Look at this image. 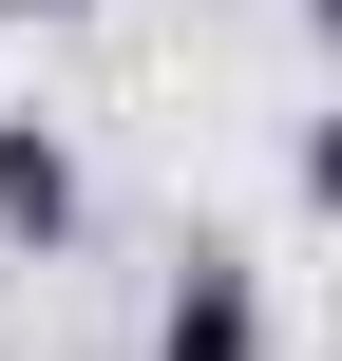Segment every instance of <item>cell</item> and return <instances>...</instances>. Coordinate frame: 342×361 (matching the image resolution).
Segmentation results:
<instances>
[{
	"instance_id": "6da1fadb",
	"label": "cell",
	"mask_w": 342,
	"mask_h": 361,
	"mask_svg": "<svg viewBox=\"0 0 342 361\" xmlns=\"http://www.w3.org/2000/svg\"><path fill=\"white\" fill-rule=\"evenodd\" d=\"M152 361H267V267L190 247V267H171V305H152Z\"/></svg>"
},
{
	"instance_id": "7a4b0ae2",
	"label": "cell",
	"mask_w": 342,
	"mask_h": 361,
	"mask_svg": "<svg viewBox=\"0 0 342 361\" xmlns=\"http://www.w3.org/2000/svg\"><path fill=\"white\" fill-rule=\"evenodd\" d=\"M76 209H95L76 190V133L57 114H0V247H76Z\"/></svg>"
},
{
	"instance_id": "3957f363",
	"label": "cell",
	"mask_w": 342,
	"mask_h": 361,
	"mask_svg": "<svg viewBox=\"0 0 342 361\" xmlns=\"http://www.w3.org/2000/svg\"><path fill=\"white\" fill-rule=\"evenodd\" d=\"M0 19H76V0H0Z\"/></svg>"
}]
</instances>
